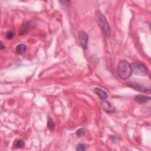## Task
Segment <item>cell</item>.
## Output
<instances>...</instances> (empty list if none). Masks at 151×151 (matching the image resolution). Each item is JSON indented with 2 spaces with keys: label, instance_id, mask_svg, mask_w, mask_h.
<instances>
[{
  "label": "cell",
  "instance_id": "cell-7",
  "mask_svg": "<svg viewBox=\"0 0 151 151\" xmlns=\"http://www.w3.org/2000/svg\"><path fill=\"white\" fill-rule=\"evenodd\" d=\"M102 108L104 111H105L107 113H112L115 111L114 106L110 102L107 101H104L103 103H102Z\"/></svg>",
  "mask_w": 151,
  "mask_h": 151
},
{
  "label": "cell",
  "instance_id": "cell-14",
  "mask_svg": "<svg viewBox=\"0 0 151 151\" xmlns=\"http://www.w3.org/2000/svg\"><path fill=\"white\" fill-rule=\"evenodd\" d=\"M14 36V33L13 31H8L7 34H6V38L7 40H11L13 39V37Z\"/></svg>",
  "mask_w": 151,
  "mask_h": 151
},
{
  "label": "cell",
  "instance_id": "cell-12",
  "mask_svg": "<svg viewBox=\"0 0 151 151\" xmlns=\"http://www.w3.org/2000/svg\"><path fill=\"white\" fill-rule=\"evenodd\" d=\"M54 126H55V125H54V123L53 122V120L50 118H48V121H47V127H48V128L50 129H54Z\"/></svg>",
  "mask_w": 151,
  "mask_h": 151
},
{
  "label": "cell",
  "instance_id": "cell-3",
  "mask_svg": "<svg viewBox=\"0 0 151 151\" xmlns=\"http://www.w3.org/2000/svg\"><path fill=\"white\" fill-rule=\"evenodd\" d=\"M131 68L132 72L136 75L145 76L148 74V68L145 64L139 62L133 63L131 65Z\"/></svg>",
  "mask_w": 151,
  "mask_h": 151
},
{
  "label": "cell",
  "instance_id": "cell-15",
  "mask_svg": "<svg viewBox=\"0 0 151 151\" xmlns=\"http://www.w3.org/2000/svg\"><path fill=\"white\" fill-rule=\"evenodd\" d=\"M85 133V130L84 129H80L76 132V135L78 136H83Z\"/></svg>",
  "mask_w": 151,
  "mask_h": 151
},
{
  "label": "cell",
  "instance_id": "cell-16",
  "mask_svg": "<svg viewBox=\"0 0 151 151\" xmlns=\"http://www.w3.org/2000/svg\"><path fill=\"white\" fill-rule=\"evenodd\" d=\"M4 48H5V46H4V45H3V43L1 42V50H3V49H4Z\"/></svg>",
  "mask_w": 151,
  "mask_h": 151
},
{
  "label": "cell",
  "instance_id": "cell-8",
  "mask_svg": "<svg viewBox=\"0 0 151 151\" xmlns=\"http://www.w3.org/2000/svg\"><path fill=\"white\" fill-rule=\"evenodd\" d=\"M94 92L102 100H105L108 97L106 92H105L104 90H103L102 89L98 88V87L95 88L94 89Z\"/></svg>",
  "mask_w": 151,
  "mask_h": 151
},
{
  "label": "cell",
  "instance_id": "cell-6",
  "mask_svg": "<svg viewBox=\"0 0 151 151\" xmlns=\"http://www.w3.org/2000/svg\"><path fill=\"white\" fill-rule=\"evenodd\" d=\"M128 86L131 87L132 88L136 90L145 92V93H150V89L149 88H147L142 85L138 84L136 83H128Z\"/></svg>",
  "mask_w": 151,
  "mask_h": 151
},
{
  "label": "cell",
  "instance_id": "cell-11",
  "mask_svg": "<svg viewBox=\"0 0 151 151\" xmlns=\"http://www.w3.org/2000/svg\"><path fill=\"white\" fill-rule=\"evenodd\" d=\"M24 141L22 139H17L14 143V146L16 148H22L24 146Z\"/></svg>",
  "mask_w": 151,
  "mask_h": 151
},
{
  "label": "cell",
  "instance_id": "cell-9",
  "mask_svg": "<svg viewBox=\"0 0 151 151\" xmlns=\"http://www.w3.org/2000/svg\"><path fill=\"white\" fill-rule=\"evenodd\" d=\"M135 100L138 103H144L150 100V98L144 95H137L135 98Z\"/></svg>",
  "mask_w": 151,
  "mask_h": 151
},
{
  "label": "cell",
  "instance_id": "cell-2",
  "mask_svg": "<svg viewBox=\"0 0 151 151\" xmlns=\"http://www.w3.org/2000/svg\"><path fill=\"white\" fill-rule=\"evenodd\" d=\"M118 73L122 79H128L132 74L131 66L126 60H121L118 65Z\"/></svg>",
  "mask_w": 151,
  "mask_h": 151
},
{
  "label": "cell",
  "instance_id": "cell-1",
  "mask_svg": "<svg viewBox=\"0 0 151 151\" xmlns=\"http://www.w3.org/2000/svg\"><path fill=\"white\" fill-rule=\"evenodd\" d=\"M95 16L98 24L102 31H103V33L105 34L106 36H110L111 33L110 27L106 17H104V16H103V14L99 10H96L95 11Z\"/></svg>",
  "mask_w": 151,
  "mask_h": 151
},
{
  "label": "cell",
  "instance_id": "cell-4",
  "mask_svg": "<svg viewBox=\"0 0 151 151\" xmlns=\"http://www.w3.org/2000/svg\"><path fill=\"white\" fill-rule=\"evenodd\" d=\"M78 38L80 41V43L82 45V47L85 50H87V43L89 40L88 35L84 31H80L79 33Z\"/></svg>",
  "mask_w": 151,
  "mask_h": 151
},
{
  "label": "cell",
  "instance_id": "cell-5",
  "mask_svg": "<svg viewBox=\"0 0 151 151\" xmlns=\"http://www.w3.org/2000/svg\"><path fill=\"white\" fill-rule=\"evenodd\" d=\"M34 25H35V23L32 21L26 22L25 24H24L21 27L19 31L20 36H22V35L27 34L28 32H29L31 29H33L34 27Z\"/></svg>",
  "mask_w": 151,
  "mask_h": 151
},
{
  "label": "cell",
  "instance_id": "cell-10",
  "mask_svg": "<svg viewBox=\"0 0 151 151\" xmlns=\"http://www.w3.org/2000/svg\"><path fill=\"white\" fill-rule=\"evenodd\" d=\"M27 50V46L25 44H19L16 47V52L18 54H22Z\"/></svg>",
  "mask_w": 151,
  "mask_h": 151
},
{
  "label": "cell",
  "instance_id": "cell-13",
  "mask_svg": "<svg viewBox=\"0 0 151 151\" xmlns=\"http://www.w3.org/2000/svg\"><path fill=\"white\" fill-rule=\"evenodd\" d=\"M86 149H87L86 146L83 144H80L77 145L76 147V150L77 151H83V150H86Z\"/></svg>",
  "mask_w": 151,
  "mask_h": 151
}]
</instances>
